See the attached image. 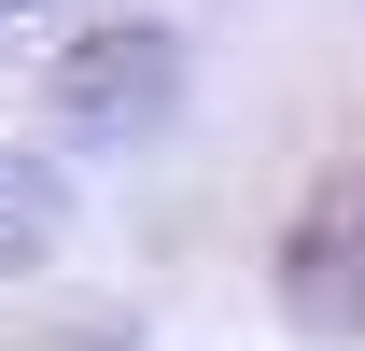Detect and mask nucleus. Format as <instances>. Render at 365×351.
<instances>
[{"label":"nucleus","mask_w":365,"mask_h":351,"mask_svg":"<svg viewBox=\"0 0 365 351\" xmlns=\"http://www.w3.org/2000/svg\"><path fill=\"white\" fill-rule=\"evenodd\" d=\"M56 127L71 141H155L169 127V98H182V43L169 29H98V43L56 56Z\"/></svg>","instance_id":"obj_1"},{"label":"nucleus","mask_w":365,"mask_h":351,"mask_svg":"<svg viewBox=\"0 0 365 351\" xmlns=\"http://www.w3.org/2000/svg\"><path fill=\"white\" fill-rule=\"evenodd\" d=\"M56 253V169L43 155H0V281Z\"/></svg>","instance_id":"obj_3"},{"label":"nucleus","mask_w":365,"mask_h":351,"mask_svg":"<svg viewBox=\"0 0 365 351\" xmlns=\"http://www.w3.org/2000/svg\"><path fill=\"white\" fill-rule=\"evenodd\" d=\"M281 309L309 337H365V169H323L281 239Z\"/></svg>","instance_id":"obj_2"},{"label":"nucleus","mask_w":365,"mask_h":351,"mask_svg":"<svg viewBox=\"0 0 365 351\" xmlns=\"http://www.w3.org/2000/svg\"><path fill=\"white\" fill-rule=\"evenodd\" d=\"M14 14H43V0H0V29H14Z\"/></svg>","instance_id":"obj_4"}]
</instances>
